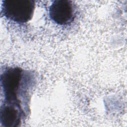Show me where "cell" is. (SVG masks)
<instances>
[{"label": "cell", "instance_id": "1", "mask_svg": "<svg viewBox=\"0 0 127 127\" xmlns=\"http://www.w3.org/2000/svg\"><path fill=\"white\" fill-rule=\"evenodd\" d=\"M19 67H8L5 69L0 76L1 86L3 89L5 102L4 104L21 108L18 96L23 91L24 83L28 80V76Z\"/></svg>", "mask_w": 127, "mask_h": 127}, {"label": "cell", "instance_id": "2", "mask_svg": "<svg viewBox=\"0 0 127 127\" xmlns=\"http://www.w3.org/2000/svg\"><path fill=\"white\" fill-rule=\"evenodd\" d=\"M35 7L32 0H5L2 5V12L7 19L23 23L30 20Z\"/></svg>", "mask_w": 127, "mask_h": 127}, {"label": "cell", "instance_id": "3", "mask_svg": "<svg viewBox=\"0 0 127 127\" xmlns=\"http://www.w3.org/2000/svg\"><path fill=\"white\" fill-rule=\"evenodd\" d=\"M49 15L51 20L57 24H69L74 18V5L69 0H54L50 6Z\"/></svg>", "mask_w": 127, "mask_h": 127}]
</instances>
